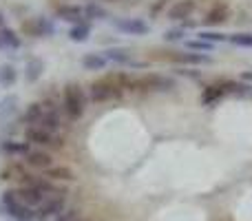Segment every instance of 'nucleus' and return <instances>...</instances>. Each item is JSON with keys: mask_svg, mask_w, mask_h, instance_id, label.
Listing matches in <instances>:
<instances>
[{"mask_svg": "<svg viewBox=\"0 0 252 221\" xmlns=\"http://www.w3.org/2000/svg\"><path fill=\"white\" fill-rule=\"evenodd\" d=\"M62 104H64V113L71 117V120H78L84 113V93L82 87L75 82L66 84L64 93H62Z\"/></svg>", "mask_w": 252, "mask_h": 221, "instance_id": "f257e3e1", "label": "nucleus"}, {"mask_svg": "<svg viewBox=\"0 0 252 221\" xmlns=\"http://www.w3.org/2000/svg\"><path fill=\"white\" fill-rule=\"evenodd\" d=\"M91 97L95 102H106V100H115V97H122V87L115 82L113 75H106V78L97 80L91 84Z\"/></svg>", "mask_w": 252, "mask_h": 221, "instance_id": "f03ea898", "label": "nucleus"}, {"mask_svg": "<svg viewBox=\"0 0 252 221\" xmlns=\"http://www.w3.org/2000/svg\"><path fill=\"white\" fill-rule=\"evenodd\" d=\"M64 199H66V192L58 190L56 195H51V197H47V199H44V204L40 206V210H38L35 215H38V217L42 219V221L58 217V215L64 210Z\"/></svg>", "mask_w": 252, "mask_h": 221, "instance_id": "7ed1b4c3", "label": "nucleus"}, {"mask_svg": "<svg viewBox=\"0 0 252 221\" xmlns=\"http://www.w3.org/2000/svg\"><path fill=\"white\" fill-rule=\"evenodd\" d=\"M25 139L29 144H38V146H56V148L60 146L56 135L44 130V128H40V126H29V128L25 130Z\"/></svg>", "mask_w": 252, "mask_h": 221, "instance_id": "20e7f679", "label": "nucleus"}, {"mask_svg": "<svg viewBox=\"0 0 252 221\" xmlns=\"http://www.w3.org/2000/svg\"><path fill=\"white\" fill-rule=\"evenodd\" d=\"M173 87L175 82L170 78H164V75L148 73L144 78H139V89H144V91H170Z\"/></svg>", "mask_w": 252, "mask_h": 221, "instance_id": "39448f33", "label": "nucleus"}, {"mask_svg": "<svg viewBox=\"0 0 252 221\" xmlns=\"http://www.w3.org/2000/svg\"><path fill=\"white\" fill-rule=\"evenodd\" d=\"M22 29H25L27 33L35 35V38H42V35H53V33H56V25H53L51 20H47V18H33V20L25 22V25H22Z\"/></svg>", "mask_w": 252, "mask_h": 221, "instance_id": "423d86ee", "label": "nucleus"}, {"mask_svg": "<svg viewBox=\"0 0 252 221\" xmlns=\"http://www.w3.org/2000/svg\"><path fill=\"white\" fill-rule=\"evenodd\" d=\"M18 197H20V201L25 206H29V208L42 206L44 199H47V195H44L40 188H35V186H22L20 190H18Z\"/></svg>", "mask_w": 252, "mask_h": 221, "instance_id": "0eeeda50", "label": "nucleus"}, {"mask_svg": "<svg viewBox=\"0 0 252 221\" xmlns=\"http://www.w3.org/2000/svg\"><path fill=\"white\" fill-rule=\"evenodd\" d=\"M115 29L124 31V33H133V35H146L148 33V25L144 20L137 18H126V20H113Z\"/></svg>", "mask_w": 252, "mask_h": 221, "instance_id": "6e6552de", "label": "nucleus"}, {"mask_svg": "<svg viewBox=\"0 0 252 221\" xmlns=\"http://www.w3.org/2000/svg\"><path fill=\"white\" fill-rule=\"evenodd\" d=\"M192 11H195V0H177L168 9V18L170 20H188Z\"/></svg>", "mask_w": 252, "mask_h": 221, "instance_id": "1a4fd4ad", "label": "nucleus"}, {"mask_svg": "<svg viewBox=\"0 0 252 221\" xmlns=\"http://www.w3.org/2000/svg\"><path fill=\"white\" fill-rule=\"evenodd\" d=\"M25 161L31 168H40V170H49L53 166V157L44 151H31L29 155L25 157Z\"/></svg>", "mask_w": 252, "mask_h": 221, "instance_id": "9d476101", "label": "nucleus"}, {"mask_svg": "<svg viewBox=\"0 0 252 221\" xmlns=\"http://www.w3.org/2000/svg\"><path fill=\"white\" fill-rule=\"evenodd\" d=\"M7 210V215H11L16 221H33L38 215L33 213V208H29V206H25L20 201V204H13V206H9V208H4Z\"/></svg>", "mask_w": 252, "mask_h": 221, "instance_id": "9b49d317", "label": "nucleus"}, {"mask_svg": "<svg viewBox=\"0 0 252 221\" xmlns=\"http://www.w3.org/2000/svg\"><path fill=\"white\" fill-rule=\"evenodd\" d=\"M173 60L184 62V64H206V62H210V56H206V53H195V51H177L173 56Z\"/></svg>", "mask_w": 252, "mask_h": 221, "instance_id": "f8f14e48", "label": "nucleus"}, {"mask_svg": "<svg viewBox=\"0 0 252 221\" xmlns=\"http://www.w3.org/2000/svg\"><path fill=\"white\" fill-rule=\"evenodd\" d=\"M33 126H40V128H44V130L56 135L58 128H60V115H58V111H44V115L40 117V122Z\"/></svg>", "mask_w": 252, "mask_h": 221, "instance_id": "ddd939ff", "label": "nucleus"}, {"mask_svg": "<svg viewBox=\"0 0 252 221\" xmlns=\"http://www.w3.org/2000/svg\"><path fill=\"white\" fill-rule=\"evenodd\" d=\"M42 71H44V62L40 58H31L25 66V78L27 82H38L42 78Z\"/></svg>", "mask_w": 252, "mask_h": 221, "instance_id": "4468645a", "label": "nucleus"}, {"mask_svg": "<svg viewBox=\"0 0 252 221\" xmlns=\"http://www.w3.org/2000/svg\"><path fill=\"white\" fill-rule=\"evenodd\" d=\"M44 177L56 179V182H73L75 175L69 166H51L49 170H44Z\"/></svg>", "mask_w": 252, "mask_h": 221, "instance_id": "2eb2a0df", "label": "nucleus"}, {"mask_svg": "<svg viewBox=\"0 0 252 221\" xmlns=\"http://www.w3.org/2000/svg\"><path fill=\"white\" fill-rule=\"evenodd\" d=\"M226 20H228V7H226V4H215V7L208 11V16L204 18V22H206V25H210V27L223 25Z\"/></svg>", "mask_w": 252, "mask_h": 221, "instance_id": "dca6fc26", "label": "nucleus"}, {"mask_svg": "<svg viewBox=\"0 0 252 221\" xmlns=\"http://www.w3.org/2000/svg\"><path fill=\"white\" fill-rule=\"evenodd\" d=\"M223 95H226V93H223V89L219 87V84H210V87H206L204 93H201V104L213 106V104H217Z\"/></svg>", "mask_w": 252, "mask_h": 221, "instance_id": "f3484780", "label": "nucleus"}, {"mask_svg": "<svg viewBox=\"0 0 252 221\" xmlns=\"http://www.w3.org/2000/svg\"><path fill=\"white\" fill-rule=\"evenodd\" d=\"M106 64H109V60L104 58V53H87L82 58V66L89 71H102Z\"/></svg>", "mask_w": 252, "mask_h": 221, "instance_id": "a211bd4d", "label": "nucleus"}, {"mask_svg": "<svg viewBox=\"0 0 252 221\" xmlns=\"http://www.w3.org/2000/svg\"><path fill=\"white\" fill-rule=\"evenodd\" d=\"M2 151L4 153H9V155H22V157H27L31 153V144L29 142H4L2 144Z\"/></svg>", "mask_w": 252, "mask_h": 221, "instance_id": "6ab92c4d", "label": "nucleus"}, {"mask_svg": "<svg viewBox=\"0 0 252 221\" xmlns=\"http://www.w3.org/2000/svg\"><path fill=\"white\" fill-rule=\"evenodd\" d=\"M104 58L109 62H118V64H130V51L128 49H109V51H104Z\"/></svg>", "mask_w": 252, "mask_h": 221, "instance_id": "aec40b11", "label": "nucleus"}, {"mask_svg": "<svg viewBox=\"0 0 252 221\" xmlns=\"http://www.w3.org/2000/svg\"><path fill=\"white\" fill-rule=\"evenodd\" d=\"M84 9L82 7H73V4H64V7L58 9V18H64V20H73V22H82Z\"/></svg>", "mask_w": 252, "mask_h": 221, "instance_id": "412c9836", "label": "nucleus"}, {"mask_svg": "<svg viewBox=\"0 0 252 221\" xmlns=\"http://www.w3.org/2000/svg\"><path fill=\"white\" fill-rule=\"evenodd\" d=\"M0 40H2V47L4 49H20V38H18V33L13 29H9V27H2L0 29Z\"/></svg>", "mask_w": 252, "mask_h": 221, "instance_id": "4be33fe9", "label": "nucleus"}, {"mask_svg": "<svg viewBox=\"0 0 252 221\" xmlns=\"http://www.w3.org/2000/svg\"><path fill=\"white\" fill-rule=\"evenodd\" d=\"M89 33H91V25L89 22H78L75 27H71L69 38L73 42H84V40H89Z\"/></svg>", "mask_w": 252, "mask_h": 221, "instance_id": "5701e85b", "label": "nucleus"}, {"mask_svg": "<svg viewBox=\"0 0 252 221\" xmlns=\"http://www.w3.org/2000/svg\"><path fill=\"white\" fill-rule=\"evenodd\" d=\"M18 97L16 95H7L2 102H0V120H9L13 113L18 111Z\"/></svg>", "mask_w": 252, "mask_h": 221, "instance_id": "b1692460", "label": "nucleus"}, {"mask_svg": "<svg viewBox=\"0 0 252 221\" xmlns=\"http://www.w3.org/2000/svg\"><path fill=\"white\" fill-rule=\"evenodd\" d=\"M42 115H44V106L40 104V102H33V104L27 106V111H25V122H29V124L33 126V124H38Z\"/></svg>", "mask_w": 252, "mask_h": 221, "instance_id": "393cba45", "label": "nucleus"}, {"mask_svg": "<svg viewBox=\"0 0 252 221\" xmlns=\"http://www.w3.org/2000/svg\"><path fill=\"white\" fill-rule=\"evenodd\" d=\"M27 175L29 173H27L20 164H11V166H7V168L2 170V179H20V182H25Z\"/></svg>", "mask_w": 252, "mask_h": 221, "instance_id": "a878e982", "label": "nucleus"}, {"mask_svg": "<svg viewBox=\"0 0 252 221\" xmlns=\"http://www.w3.org/2000/svg\"><path fill=\"white\" fill-rule=\"evenodd\" d=\"M16 78H18V73L11 64L0 66V84H2V87H11V84L16 82Z\"/></svg>", "mask_w": 252, "mask_h": 221, "instance_id": "bb28decb", "label": "nucleus"}, {"mask_svg": "<svg viewBox=\"0 0 252 221\" xmlns=\"http://www.w3.org/2000/svg\"><path fill=\"white\" fill-rule=\"evenodd\" d=\"M84 16H87V18H97V20H104L109 13H106V9L100 7V4H87V7H84Z\"/></svg>", "mask_w": 252, "mask_h": 221, "instance_id": "cd10ccee", "label": "nucleus"}, {"mask_svg": "<svg viewBox=\"0 0 252 221\" xmlns=\"http://www.w3.org/2000/svg\"><path fill=\"white\" fill-rule=\"evenodd\" d=\"M228 40L235 47H252V33H230Z\"/></svg>", "mask_w": 252, "mask_h": 221, "instance_id": "c85d7f7f", "label": "nucleus"}, {"mask_svg": "<svg viewBox=\"0 0 252 221\" xmlns=\"http://www.w3.org/2000/svg\"><path fill=\"white\" fill-rule=\"evenodd\" d=\"M199 40H206V42L215 44V42H223V40H228V35L223 33H217V31H199Z\"/></svg>", "mask_w": 252, "mask_h": 221, "instance_id": "c756f323", "label": "nucleus"}, {"mask_svg": "<svg viewBox=\"0 0 252 221\" xmlns=\"http://www.w3.org/2000/svg\"><path fill=\"white\" fill-rule=\"evenodd\" d=\"M186 47L190 49V51H204V53H206V51H213L215 44L206 42V40H188Z\"/></svg>", "mask_w": 252, "mask_h": 221, "instance_id": "7c9ffc66", "label": "nucleus"}, {"mask_svg": "<svg viewBox=\"0 0 252 221\" xmlns=\"http://www.w3.org/2000/svg\"><path fill=\"white\" fill-rule=\"evenodd\" d=\"M13 204H20V197H18V190H4L2 192V206L9 208Z\"/></svg>", "mask_w": 252, "mask_h": 221, "instance_id": "2f4dec72", "label": "nucleus"}, {"mask_svg": "<svg viewBox=\"0 0 252 221\" xmlns=\"http://www.w3.org/2000/svg\"><path fill=\"white\" fill-rule=\"evenodd\" d=\"M184 31H186V29H168L164 33V40H166V42H177V40L184 38Z\"/></svg>", "mask_w": 252, "mask_h": 221, "instance_id": "473e14b6", "label": "nucleus"}, {"mask_svg": "<svg viewBox=\"0 0 252 221\" xmlns=\"http://www.w3.org/2000/svg\"><path fill=\"white\" fill-rule=\"evenodd\" d=\"M75 217H78V215H75V210H62L60 215H58V217H53L51 221H75Z\"/></svg>", "mask_w": 252, "mask_h": 221, "instance_id": "72a5a7b5", "label": "nucleus"}, {"mask_svg": "<svg viewBox=\"0 0 252 221\" xmlns=\"http://www.w3.org/2000/svg\"><path fill=\"white\" fill-rule=\"evenodd\" d=\"M179 73H182V75H190V78H199V73H197V71H186V69H179Z\"/></svg>", "mask_w": 252, "mask_h": 221, "instance_id": "f704fd0d", "label": "nucleus"}, {"mask_svg": "<svg viewBox=\"0 0 252 221\" xmlns=\"http://www.w3.org/2000/svg\"><path fill=\"white\" fill-rule=\"evenodd\" d=\"M241 82H252V71H244L241 73Z\"/></svg>", "mask_w": 252, "mask_h": 221, "instance_id": "c9c22d12", "label": "nucleus"}, {"mask_svg": "<svg viewBox=\"0 0 252 221\" xmlns=\"http://www.w3.org/2000/svg\"><path fill=\"white\" fill-rule=\"evenodd\" d=\"M164 2H166V0H157L155 7H151V13H157V11H159V9L164 7Z\"/></svg>", "mask_w": 252, "mask_h": 221, "instance_id": "e433bc0d", "label": "nucleus"}, {"mask_svg": "<svg viewBox=\"0 0 252 221\" xmlns=\"http://www.w3.org/2000/svg\"><path fill=\"white\" fill-rule=\"evenodd\" d=\"M4 25V18H2V13H0V27H2Z\"/></svg>", "mask_w": 252, "mask_h": 221, "instance_id": "4c0bfd02", "label": "nucleus"}, {"mask_svg": "<svg viewBox=\"0 0 252 221\" xmlns=\"http://www.w3.org/2000/svg\"><path fill=\"white\" fill-rule=\"evenodd\" d=\"M0 49H4V47H2V40H0Z\"/></svg>", "mask_w": 252, "mask_h": 221, "instance_id": "58836bf2", "label": "nucleus"}, {"mask_svg": "<svg viewBox=\"0 0 252 221\" xmlns=\"http://www.w3.org/2000/svg\"><path fill=\"white\" fill-rule=\"evenodd\" d=\"M75 221H80V219H75Z\"/></svg>", "mask_w": 252, "mask_h": 221, "instance_id": "ea45409f", "label": "nucleus"}]
</instances>
